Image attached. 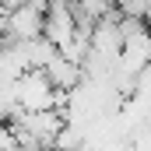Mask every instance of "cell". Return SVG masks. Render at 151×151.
<instances>
[{"mask_svg":"<svg viewBox=\"0 0 151 151\" xmlns=\"http://www.w3.org/2000/svg\"><path fill=\"white\" fill-rule=\"evenodd\" d=\"M148 63H151V28H141V32L127 35V42H123V53H119V63H116V70L141 74Z\"/></svg>","mask_w":151,"mask_h":151,"instance_id":"6da1fadb","label":"cell"},{"mask_svg":"<svg viewBox=\"0 0 151 151\" xmlns=\"http://www.w3.org/2000/svg\"><path fill=\"white\" fill-rule=\"evenodd\" d=\"M46 74L53 77V84H56V88H77V84L84 81V67H81V63H74L70 56L56 53V56L46 63Z\"/></svg>","mask_w":151,"mask_h":151,"instance_id":"7a4b0ae2","label":"cell"},{"mask_svg":"<svg viewBox=\"0 0 151 151\" xmlns=\"http://www.w3.org/2000/svg\"><path fill=\"white\" fill-rule=\"evenodd\" d=\"M25 0H4V7H21Z\"/></svg>","mask_w":151,"mask_h":151,"instance_id":"3957f363","label":"cell"},{"mask_svg":"<svg viewBox=\"0 0 151 151\" xmlns=\"http://www.w3.org/2000/svg\"><path fill=\"white\" fill-rule=\"evenodd\" d=\"M148 28H151V18H148Z\"/></svg>","mask_w":151,"mask_h":151,"instance_id":"277c9868","label":"cell"},{"mask_svg":"<svg viewBox=\"0 0 151 151\" xmlns=\"http://www.w3.org/2000/svg\"><path fill=\"white\" fill-rule=\"evenodd\" d=\"M70 4H77V0H70Z\"/></svg>","mask_w":151,"mask_h":151,"instance_id":"5b68a950","label":"cell"}]
</instances>
